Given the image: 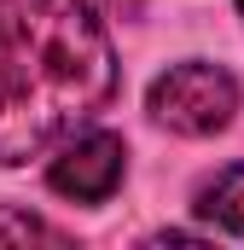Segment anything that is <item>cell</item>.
<instances>
[{"instance_id":"cell-1","label":"cell","mask_w":244,"mask_h":250,"mask_svg":"<svg viewBox=\"0 0 244 250\" xmlns=\"http://www.w3.org/2000/svg\"><path fill=\"white\" fill-rule=\"evenodd\" d=\"M117 53L87 0H0V169H18L99 117Z\"/></svg>"},{"instance_id":"cell-2","label":"cell","mask_w":244,"mask_h":250,"mask_svg":"<svg viewBox=\"0 0 244 250\" xmlns=\"http://www.w3.org/2000/svg\"><path fill=\"white\" fill-rule=\"evenodd\" d=\"M145 111H151V123H163L169 134L203 140V134H221V128L239 117V82H233L227 64L186 59V64L163 70V76L151 82Z\"/></svg>"},{"instance_id":"cell-3","label":"cell","mask_w":244,"mask_h":250,"mask_svg":"<svg viewBox=\"0 0 244 250\" xmlns=\"http://www.w3.org/2000/svg\"><path fill=\"white\" fill-rule=\"evenodd\" d=\"M128 175V146L111 128H81V134H64L59 157L47 163V187L59 198L76 204H105Z\"/></svg>"},{"instance_id":"cell-4","label":"cell","mask_w":244,"mask_h":250,"mask_svg":"<svg viewBox=\"0 0 244 250\" xmlns=\"http://www.w3.org/2000/svg\"><path fill=\"white\" fill-rule=\"evenodd\" d=\"M192 209H198L203 221H215V227H227V233L244 239V163L209 175V181L198 187V198H192Z\"/></svg>"},{"instance_id":"cell-5","label":"cell","mask_w":244,"mask_h":250,"mask_svg":"<svg viewBox=\"0 0 244 250\" xmlns=\"http://www.w3.org/2000/svg\"><path fill=\"white\" fill-rule=\"evenodd\" d=\"M70 245L53 221H41V215H29V209H12V204H0V245Z\"/></svg>"},{"instance_id":"cell-6","label":"cell","mask_w":244,"mask_h":250,"mask_svg":"<svg viewBox=\"0 0 244 250\" xmlns=\"http://www.w3.org/2000/svg\"><path fill=\"white\" fill-rule=\"evenodd\" d=\"M239 6H244V0H239Z\"/></svg>"}]
</instances>
